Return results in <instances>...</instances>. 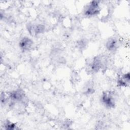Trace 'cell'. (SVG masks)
<instances>
[{
  "instance_id": "cell-1",
  "label": "cell",
  "mask_w": 130,
  "mask_h": 130,
  "mask_svg": "<svg viewBox=\"0 0 130 130\" xmlns=\"http://www.w3.org/2000/svg\"><path fill=\"white\" fill-rule=\"evenodd\" d=\"M114 95L111 91H105L102 95V102L108 108H111L115 106Z\"/></svg>"
},
{
  "instance_id": "cell-2",
  "label": "cell",
  "mask_w": 130,
  "mask_h": 130,
  "mask_svg": "<svg viewBox=\"0 0 130 130\" xmlns=\"http://www.w3.org/2000/svg\"><path fill=\"white\" fill-rule=\"evenodd\" d=\"M99 6L97 2H91L85 10V14L87 16H93L99 12Z\"/></svg>"
},
{
  "instance_id": "cell-3",
  "label": "cell",
  "mask_w": 130,
  "mask_h": 130,
  "mask_svg": "<svg viewBox=\"0 0 130 130\" xmlns=\"http://www.w3.org/2000/svg\"><path fill=\"white\" fill-rule=\"evenodd\" d=\"M32 45V41L28 38H24L20 42V47L23 50H27Z\"/></svg>"
},
{
  "instance_id": "cell-4",
  "label": "cell",
  "mask_w": 130,
  "mask_h": 130,
  "mask_svg": "<svg viewBox=\"0 0 130 130\" xmlns=\"http://www.w3.org/2000/svg\"><path fill=\"white\" fill-rule=\"evenodd\" d=\"M10 98L15 101H21L24 96V94L19 90L13 91L10 93Z\"/></svg>"
},
{
  "instance_id": "cell-5",
  "label": "cell",
  "mask_w": 130,
  "mask_h": 130,
  "mask_svg": "<svg viewBox=\"0 0 130 130\" xmlns=\"http://www.w3.org/2000/svg\"><path fill=\"white\" fill-rule=\"evenodd\" d=\"M129 74H127L126 75L125 74L122 76V77H121L118 80V85L120 86H126V82H129Z\"/></svg>"
},
{
  "instance_id": "cell-6",
  "label": "cell",
  "mask_w": 130,
  "mask_h": 130,
  "mask_svg": "<svg viewBox=\"0 0 130 130\" xmlns=\"http://www.w3.org/2000/svg\"><path fill=\"white\" fill-rule=\"evenodd\" d=\"M107 48L109 50H113L116 47V41L114 39H110L107 43Z\"/></svg>"
},
{
  "instance_id": "cell-7",
  "label": "cell",
  "mask_w": 130,
  "mask_h": 130,
  "mask_svg": "<svg viewBox=\"0 0 130 130\" xmlns=\"http://www.w3.org/2000/svg\"><path fill=\"white\" fill-rule=\"evenodd\" d=\"M5 126L6 127V129H14V127H15V125L13 123L8 121L6 123Z\"/></svg>"
}]
</instances>
